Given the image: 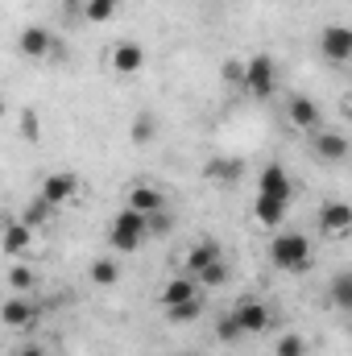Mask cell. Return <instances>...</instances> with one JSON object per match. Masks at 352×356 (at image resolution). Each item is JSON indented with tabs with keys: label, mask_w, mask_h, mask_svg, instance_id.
Segmentation results:
<instances>
[{
	"label": "cell",
	"mask_w": 352,
	"mask_h": 356,
	"mask_svg": "<svg viewBox=\"0 0 352 356\" xmlns=\"http://www.w3.org/2000/svg\"><path fill=\"white\" fill-rule=\"evenodd\" d=\"M220 257H224V249H220L216 241H195V249L186 253V266H182V273H191V277H195L199 269H207L211 261H220Z\"/></svg>",
	"instance_id": "d6986e66"
},
{
	"label": "cell",
	"mask_w": 352,
	"mask_h": 356,
	"mask_svg": "<svg viewBox=\"0 0 352 356\" xmlns=\"http://www.w3.org/2000/svg\"><path fill=\"white\" fill-rule=\"evenodd\" d=\"M286 211H290V199H278V195H257L253 199V220L262 228H286Z\"/></svg>",
	"instance_id": "ba28073f"
},
{
	"label": "cell",
	"mask_w": 352,
	"mask_h": 356,
	"mask_svg": "<svg viewBox=\"0 0 352 356\" xmlns=\"http://www.w3.org/2000/svg\"><path fill=\"white\" fill-rule=\"evenodd\" d=\"M311 149L323 162H344L349 158V137L344 133H332V129H315L311 133Z\"/></svg>",
	"instance_id": "30bf717a"
},
{
	"label": "cell",
	"mask_w": 352,
	"mask_h": 356,
	"mask_svg": "<svg viewBox=\"0 0 352 356\" xmlns=\"http://www.w3.org/2000/svg\"><path fill=\"white\" fill-rule=\"evenodd\" d=\"M120 4H125V0H83V13H88V21L104 25V21H112V17L120 13Z\"/></svg>",
	"instance_id": "cb8c5ba5"
},
{
	"label": "cell",
	"mask_w": 352,
	"mask_h": 356,
	"mask_svg": "<svg viewBox=\"0 0 352 356\" xmlns=\"http://www.w3.org/2000/svg\"><path fill=\"white\" fill-rule=\"evenodd\" d=\"M319 50H323V58L336 63V67L352 63V29L349 25H328V29L319 33Z\"/></svg>",
	"instance_id": "5b68a950"
},
{
	"label": "cell",
	"mask_w": 352,
	"mask_h": 356,
	"mask_svg": "<svg viewBox=\"0 0 352 356\" xmlns=\"http://www.w3.org/2000/svg\"><path fill=\"white\" fill-rule=\"evenodd\" d=\"M88 277L95 282V286H116L120 282V261L116 257H99V261H91V269H88Z\"/></svg>",
	"instance_id": "44dd1931"
},
{
	"label": "cell",
	"mask_w": 352,
	"mask_h": 356,
	"mask_svg": "<svg viewBox=\"0 0 352 356\" xmlns=\"http://www.w3.org/2000/svg\"><path fill=\"white\" fill-rule=\"evenodd\" d=\"M54 216H58V207H50V203L38 195V199H29V203H25V211H21V224H29V228H42V224H50Z\"/></svg>",
	"instance_id": "ffe728a7"
},
{
	"label": "cell",
	"mask_w": 352,
	"mask_h": 356,
	"mask_svg": "<svg viewBox=\"0 0 352 356\" xmlns=\"http://www.w3.org/2000/svg\"><path fill=\"white\" fill-rule=\"evenodd\" d=\"M50 207H63V203H71L75 195H79V175H71V170H58V175H46L42 178V191H38Z\"/></svg>",
	"instance_id": "8992f818"
},
{
	"label": "cell",
	"mask_w": 352,
	"mask_h": 356,
	"mask_svg": "<svg viewBox=\"0 0 352 356\" xmlns=\"http://www.w3.org/2000/svg\"><path fill=\"white\" fill-rule=\"evenodd\" d=\"M220 75H224L232 88H241V79H245V63H224V67H220Z\"/></svg>",
	"instance_id": "1f68e13d"
},
{
	"label": "cell",
	"mask_w": 352,
	"mask_h": 356,
	"mask_svg": "<svg viewBox=\"0 0 352 356\" xmlns=\"http://www.w3.org/2000/svg\"><path fill=\"white\" fill-rule=\"evenodd\" d=\"M273 356H307V340H303L298 332H286V336L278 340V348H273Z\"/></svg>",
	"instance_id": "f1b7e54d"
},
{
	"label": "cell",
	"mask_w": 352,
	"mask_h": 356,
	"mask_svg": "<svg viewBox=\"0 0 352 356\" xmlns=\"http://www.w3.org/2000/svg\"><path fill=\"white\" fill-rule=\"evenodd\" d=\"M228 315L237 319L241 336H262V332H269V323H273V315H269V307H265L262 298H241Z\"/></svg>",
	"instance_id": "277c9868"
},
{
	"label": "cell",
	"mask_w": 352,
	"mask_h": 356,
	"mask_svg": "<svg viewBox=\"0 0 352 356\" xmlns=\"http://www.w3.org/2000/svg\"><path fill=\"white\" fill-rule=\"evenodd\" d=\"M195 282H199V286H207V290L224 286V282H228V261H224V257H220V261H211L207 269H199V273H195Z\"/></svg>",
	"instance_id": "484cf974"
},
{
	"label": "cell",
	"mask_w": 352,
	"mask_h": 356,
	"mask_svg": "<svg viewBox=\"0 0 352 356\" xmlns=\"http://www.w3.org/2000/svg\"><path fill=\"white\" fill-rule=\"evenodd\" d=\"M216 340H220V344H237V340H241V327H237L232 315H224V319L216 323Z\"/></svg>",
	"instance_id": "f546056e"
},
{
	"label": "cell",
	"mask_w": 352,
	"mask_h": 356,
	"mask_svg": "<svg viewBox=\"0 0 352 356\" xmlns=\"http://www.w3.org/2000/svg\"><path fill=\"white\" fill-rule=\"evenodd\" d=\"M29 245H33V228H29V224H21V220H8V224H4V232H0V249H4V257L21 261V257L29 253Z\"/></svg>",
	"instance_id": "7c38bea8"
},
{
	"label": "cell",
	"mask_w": 352,
	"mask_h": 356,
	"mask_svg": "<svg viewBox=\"0 0 352 356\" xmlns=\"http://www.w3.org/2000/svg\"><path fill=\"white\" fill-rule=\"evenodd\" d=\"M178 356H195V353H178Z\"/></svg>",
	"instance_id": "e575fe53"
},
{
	"label": "cell",
	"mask_w": 352,
	"mask_h": 356,
	"mask_svg": "<svg viewBox=\"0 0 352 356\" xmlns=\"http://www.w3.org/2000/svg\"><path fill=\"white\" fill-rule=\"evenodd\" d=\"M199 315H203V294H195V298H186L178 307H166V319L170 323H195Z\"/></svg>",
	"instance_id": "603a6c76"
},
{
	"label": "cell",
	"mask_w": 352,
	"mask_h": 356,
	"mask_svg": "<svg viewBox=\"0 0 352 356\" xmlns=\"http://www.w3.org/2000/svg\"><path fill=\"white\" fill-rule=\"evenodd\" d=\"M332 302H336L340 311H352V273L349 269H340V273L332 277Z\"/></svg>",
	"instance_id": "d4e9b609"
},
{
	"label": "cell",
	"mask_w": 352,
	"mask_h": 356,
	"mask_svg": "<svg viewBox=\"0 0 352 356\" xmlns=\"http://www.w3.org/2000/svg\"><path fill=\"white\" fill-rule=\"evenodd\" d=\"M13 356H46V348H38V344H21Z\"/></svg>",
	"instance_id": "d6a6232c"
},
{
	"label": "cell",
	"mask_w": 352,
	"mask_h": 356,
	"mask_svg": "<svg viewBox=\"0 0 352 356\" xmlns=\"http://www.w3.org/2000/svg\"><path fill=\"white\" fill-rule=\"evenodd\" d=\"M108 63H112V71H116V75H125V79H129V75H137V71L145 67V50H141V42H116Z\"/></svg>",
	"instance_id": "4fadbf2b"
},
{
	"label": "cell",
	"mask_w": 352,
	"mask_h": 356,
	"mask_svg": "<svg viewBox=\"0 0 352 356\" xmlns=\"http://www.w3.org/2000/svg\"><path fill=\"white\" fill-rule=\"evenodd\" d=\"M154 137H158V120H154V112H137V120H133V141L145 145V141H154Z\"/></svg>",
	"instance_id": "4316f807"
},
{
	"label": "cell",
	"mask_w": 352,
	"mask_h": 356,
	"mask_svg": "<svg viewBox=\"0 0 352 356\" xmlns=\"http://www.w3.org/2000/svg\"><path fill=\"white\" fill-rule=\"evenodd\" d=\"M145 232H150V236H170V232H175V216H170V211L145 216Z\"/></svg>",
	"instance_id": "83f0119b"
},
{
	"label": "cell",
	"mask_w": 352,
	"mask_h": 356,
	"mask_svg": "<svg viewBox=\"0 0 352 356\" xmlns=\"http://www.w3.org/2000/svg\"><path fill=\"white\" fill-rule=\"evenodd\" d=\"M38 319V307L25 298V294H8L4 302H0V323L4 327H29Z\"/></svg>",
	"instance_id": "5bb4252c"
},
{
	"label": "cell",
	"mask_w": 352,
	"mask_h": 356,
	"mask_svg": "<svg viewBox=\"0 0 352 356\" xmlns=\"http://www.w3.org/2000/svg\"><path fill=\"white\" fill-rule=\"evenodd\" d=\"M203 178L207 182H216V186H232V182H241L245 178V162L241 158H211L207 166H203Z\"/></svg>",
	"instance_id": "9a60e30c"
},
{
	"label": "cell",
	"mask_w": 352,
	"mask_h": 356,
	"mask_svg": "<svg viewBox=\"0 0 352 356\" xmlns=\"http://www.w3.org/2000/svg\"><path fill=\"white\" fill-rule=\"evenodd\" d=\"M50 46H54V33H50L46 25H25V29L17 33V50H21L25 58H50Z\"/></svg>",
	"instance_id": "9c48e42d"
},
{
	"label": "cell",
	"mask_w": 352,
	"mask_h": 356,
	"mask_svg": "<svg viewBox=\"0 0 352 356\" xmlns=\"http://www.w3.org/2000/svg\"><path fill=\"white\" fill-rule=\"evenodd\" d=\"M241 88L249 91L253 99H269V95L278 91V63H273L269 54L245 58V79H241Z\"/></svg>",
	"instance_id": "3957f363"
},
{
	"label": "cell",
	"mask_w": 352,
	"mask_h": 356,
	"mask_svg": "<svg viewBox=\"0 0 352 356\" xmlns=\"http://www.w3.org/2000/svg\"><path fill=\"white\" fill-rule=\"evenodd\" d=\"M195 294H199V282H195L191 273H178V277H170V282L162 286L158 302H162V311H166V307H178V302H186V298H195Z\"/></svg>",
	"instance_id": "e0dca14e"
},
{
	"label": "cell",
	"mask_w": 352,
	"mask_h": 356,
	"mask_svg": "<svg viewBox=\"0 0 352 356\" xmlns=\"http://www.w3.org/2000/svg\"><path fill=\"white\" fill-rule=\"evenodd\" d=\"M21 137H25V141H38V137H42V124H38V112H33V108L21 112Z\"/></svg>",
	"instance_id": "4dcf8cb0"
},
{
	"label": "cell",
	"mask_w": 352,
	"mask_h": 356,
	"mask_svg": "<svg viewBox=\"0 0 352 356\" xmlns=\"http://www.w3.org/2000/svg\"><path fill=\"white\" fill-rule=\"evenodd\" d=\"M4 282H8V290H13V294H29V290H33V282H38V273L25 266V261H13V269L4 273Z\"/></svg>",
	"instance_id": "7402d4cb"
},
{
	"label": "cell",
	"mask_w": 352,
	"mask_h": 356,
	"mask_svg": "<svg viewBox=\"0 0 352 356\" xmlns=\"http://www.w3.org/2000/svg\"><path fill=\"white\" fill-rule=\"evenodd\" d=\"M269 261H273V269H282V273H303V269L311 266V241L303 232L278 228L273 241H269Z\"/></svg>",
	"instance_id": "6da1fadb"
},
{
	"label": "cell",
	"mask_w": 352,
	"mask_h": 356,
	"mask_svg": "<svg viewBox=\"0 0 352 356\" xmlns=\"http://www.w3.org/2000/svg\"><path fill=\"white\" fill-rule=\"evenodd\" d=\"M4 112H8V104H4V95H0V116H4Z\"/></svg>",
	"instance_id": "836d02e7"
},
{
	"label": "cell",
	"mask_w": 352,
	"mask_h": 356,
	"mask_svg": "<svg viewBox=\"0 0 352 356\" xmlns=\"http://www.w3.org/2000/svg\"><path fill=\"white\" fill-rule=\"evenodd\" d=\"M319 228L332 232V236H344V232L352 228V207L344 203V199L323 203V207H319Z\"/></svg>",
	"instance_id": "2e32d148"
},
{
	"label": "cell",
	"mask_w": 352,
	"mask_h": 356,
	"mask_svg": "<svg viewBox=\"0 0 352 356\" xmlns=\"http://www.w3.org/2000/svg\"><path fill=\"white\" fill-rule=\"evenodd\" d=\"M145 216L141 211H133V207H125V211H116V220H112V228H108V245L116 249V253H137L141 245H145Z\"/></svg>",
	"instance_id": "7a4b0ae2"
},
{
	"label": "cell",
	"mask_w": 352,
	"mask_h": 356,
	"mask_svg": "<svg viewBox=\"0 0 352 356\" xmlns=\"http://www.w3.org/2000/svg\"><path fill=\"white\" fill-rule=\"evenodd\" d=\"M129 207L141 211V216H154V211H166V191L154 186V182H133L129 186Z\"/></svg>",
	"instance_id": "8fae6325"
},
{
	"label": "cell",
	"mask_w": 352,
	"mask_h": 356,
	"mask_svg": "<svg viewBox=\"0 0 352 356\" xmlns=\"http://www.w3.org/2000/svg\"><path fill=\"white\" fill-rule=\"evenodd\" d=\"M257 195H278V199H294V186H290V175L282 166H265L257 175Z\"/></svg>",
	"instance_id": "ac0fdd59"
},
{
	"label": "cell",
	"mask_w": 352,
	"mask_h": 356,
	"mask_svg": "<svg viewBox=\"0 0 352 356\" xmlns=\"http://www.w3.org/2000/svg\"><path fill=\"white\" fill-rule=\"evenodd\" d=\"M286 120H290L294 129H303V133L323 129V112H319V104L307 99V95H290V99H286Z\"/></svg>",
	"instance_id": "52a82bcc"
}]
</instances>
